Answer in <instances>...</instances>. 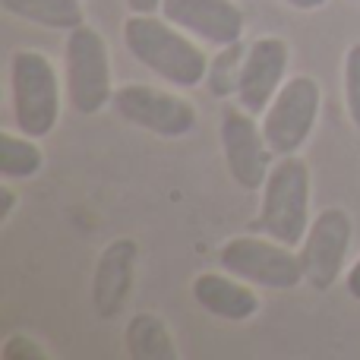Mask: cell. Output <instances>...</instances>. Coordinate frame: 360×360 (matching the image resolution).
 I'll return each mask as SVG.
<instances>
[{
	"mask_svg": "<svg viewBox=\"0 0 360 360\" xmlns=\"http://www.w3.org/2000/svg\"><path fill=\"white\" fill-rule=\"evenodd\" d=\"M124 41L146 70H152L158 79L174 89H196L209 76L202 48L165 16L158 19L155 13H133L124 22Z\"/></svg>",
	"mask_w": 360,
	"mask_h": 360,
	"instance_id": "cell-1",
	"label": "cell"
},
{
	"mask_svg": "<svg viewBox=\"0 0 360 360\" xmlns=\"http://www.w3.org/2000/svg\"><path fill=\"white\" fill-rule=\"evenodd\" d=\"M310 168L297 155H281L262 186L256 231L288 247L304 243L310 228Z\"/></svg>",
	"mask_w": 360,
	"mask_h": 360,
	"instance_id": "cell-2",
	"label": "cell"
},
{
	"mask_svg": "<svg viewBox=\"0 0 360 360\" xmlns=\"http://www.w3.org/2000/svg\"><path fill=\"white\" fill-rule=\"evenodd\" d=\"M10 95L16 130L32 139L54 133L60 120V79L41 51L19 48L10 57Z\"/></svg>",
	"mask_w": 360,
	"mask_h": 360,
	"instance_id": "cell-3",
	"label": "cell"
},
{
	"mask_svg": "<svg viewBox=\"0 0 360 360\" xmlns=\"http://www.w3.org/2000/svg\"><path fill=\"white\" fill-rule=\"evenodd\" d=\"M63 86L70 108L82 117H92L114 101L111 51L101 32L86 22L70 29L63 41Z\"/></svg>",
	"mask_w": 360,
	"mask_h": 360,
	"instance_id": "cell-4",
	"label": "cell"
},
{
	"mask_svg": "<svg viewBox=\"0 0 360 360\" xmlns=\"http://www.w3.org/2000/svg\"><path fill=\"white\" fill-rule=\"evenodd\" d=\"M221 269L231 275L250 281V285L269 288V291H294L304 285V262L288 243L278 240H262V237H231L218 253Z\"/></svg>",
	"mask_w": 360,
	"mask_h": 360,
	"instance_id": "cell-5",
	"label": "cell"
},
{
	"mask_svg": "<svg viewBox=\"0 0 360 360\" xmlns=\"http://www.w3.org/2000/svg\"><path fill=\"white\" fill-rule=\"evenodd\" d=\"M319 105H323V89L307 73L291 76L278 89V95L262 114V133L275 155H297V149L310 139L316 127Z\"/></svg>",
	"mask_w": 360,
	"mask_h": 360,
	"instance_id": "cell-6",
	"label": "cell"
},
{
	"mask_svg": "<svg viewBox=\"0 0 360 360\" xmlns=\"http://www.w3.org/2000/svg\"><path fill=\"white\" fill-rule=\"evenodd\" d=\"M114 111L127 124L162 139H177L196 127V108L174 92H162L146 82H127L114 89Z\"/></svg>",
	"mask_w": 360,
	"mask_h": 360,
	"instance_id": "cell-7",
	"label": "cell"
},
{
	"mask_svg": "<svg viewBox=\"0 0 360 360\" xmlns=\"http://www.w3.org/2000/svg\"><path fill=\"white\" fill-rule=\"evenodd\" d=\"M218 139H221L224 165L240 190L256 193L266 186L269 171H272V146H269L262 124H256V114L247 108H228L218 124Z\"/></svg>",
	"mask_w": 360,
	"mask_h": 360,
	"instance_id": "cell-8",
	"label": "cell"
},
{
	"mask_svg": "<svg viewBox=\"0 0 360 360\" xmlns=\"http://www.w3.org/2000/svg\"><path fill=\"white\" fill-rule=\"evenodd\" d=\"M354 237V221L342 205H329L310 221L300 247V262H304V278L313 291H329L345 272Z\"/></svg>",
	"mask_w": 360,
	"mask_h": 360,
	"instance_id": "cell-9",
	"label": "cell"
},
{
	"mask_svg": "<svg viewBox=\"0 0 360 360\" xmlns=\"http://www.w3.org/2000/svg\"><path fill=\"white\" fill-rule=\"evenodd\" d=\"M288 44L278 35H262L247 48L240 70V86H237V101L250 114H266L278 89L285 86L288 73Z\"/></svg>",
	"mask_w": 360,
	"mask_h": 360,
	"instance_id": "cell-10",
	"label": "cell"
},
{
	"mask_svg": "<svg viewBox=\"0 0 360 360\" xmlns=\"http://www.w3.org/2000/svg\"><path fill=\"white\" fill-rule=\"evenodd\" d=\"M162 16L212 48H228L243 38V10L234 0H165Z\"/></svg>",
	"mask_w": 360,
	"mask_h": 360,
	"instance_id": "cell-11",
	"label": "cell"
},
{
	"mask_svg": "<svg viewBox=\"0 0 360 360\" xmlns=\"http://www.w3.org/2000/svg\"><path fill=\"white\" fill-rule=\"evenodd\" d=\"M136 259L139 247L133 237H117L101 250L92 275V310L98 319H117L124 313L136 278Z\"/></svg>",
	"mask_w": 360,
	"mask_h": 360,
	"instance_id": "cell-12",
	"label": "cell"
},
{
	"mask_svg": "<svg viewBox=\"0 0 360 360\" xmlns=\"http://www.w3.org/2000/svg\"><path fill=\"white\" fill-rule=\"evenodd\" d=\"M193 300L202 307L205 313L228 323H243L259 310V297L253 294L250 281L237 278V275H218L205 272L193 278Z\"/></svg>",
	"mask_w": 360,
	"mask_h": 360,
	"instance_id": "cell-13",
	"label": "cell"
},
{
	"mask_svg": "<svg viewBox=\"0 0 360 360\" xmlns=\"http://www.w3.org/2000/svg\"><path fill=\"white\" fill-rule=\"evenodd\" d=\"M0 10L41 29L70 32L82 25V0H0Z\"/></svg>",
	"mask_w": 360,
	"mask_h": 360,
	"instance_id": "cell-14",
	"label": "cell"
},
{
	"mask_svg": "<svg viewBox=\"0 0 360 360\" xmlns=\"http://www.w3.org/2000/svg\"><path fill=\"white\" fill-rule=\"evenodd\" d=\"M127 351L136 360H174L177 345L155 313H136L127 326Z\"/></svg>",
	"mask_w": 360,
	"mask_h": 360,
	"instance_id": "cell-15",
	"label": "cell"
},
{
	"mask_svg": "<svg viewBox=\"0 0 360 360\" xmlns=\"http://www.w3.org/2000/svg\"><path fill=\"white\" fill-rule=\"evenodd\" d=\"M44 168V152L25 133H0V174L6 180H29Z\"/></svg>",
	"mask_w": 360,
	"mask_h": 360,
	"instance_id": "cell-16",
	"label": "cell"
},
{
	"mask_svg": "<svg viewBox=\"0 0 360 360\" xmlns=\"http://www.w3.org/2000/svg\"><path fill=\"white\" fill-rule=\"evenodd\" d=\"M243 57H247V48H243L240 41L228 44V48H221V54L215 57V63L209 67V76H205V82L212 86V92L218 95V98H224V95L234 92L237 95V86H240V70H243Z\"/></svg>",
	"mask_w": 360,
	"mask_h": 360,
	"instance_id": "cell-17",
	"label": "cell"
},
{
	"mask_svg": "<svg viewBox=\"0 0 360 360\" xmlns=\"http://www.w3.org/2000/svg\"><path fill=\"white\" fill-rule=\"evenodd\" d=\"M345 108L351 124L360 130V41L351 44L345 54Z\"/></svg>",
	"mask_w": 360,
	"mask_h": 360,
	"instance_id": "cell-18",
	"label": "cell"
},
{
	"mask_svg": "<svg viewBox=\"0 0 360 360\" xmlns=\"http://www.w3.org/2000/svg\"><path fill=\"white\" fill-rule=\"evenodd\" d=\"M0 221H6V218H13V209H16V193L10 190V186H0Z\"/></svg>",
	"mask_w": 360,
	"mask_h": 360,
	"instance_id": "cell-19",
	"label": "cell"
},
{
	"mask_svg": "<svg viewBox=\"0 0 360 360\" xmlns=\"http://www.w3.org/2000/svg\"><path fill=\"white\" fill-rule=\"evenodd\" d=\"M345 285H348V294H351V297H354L357 304H360V256H357L354 266L348 269V278H345Z\"/></svg>",
	"mask_w": 360,
	"mask_h": 360,
	"instance_id": "cell-20",
	"label": "cell"
},
{
	"mask_svg": "<svg viewBox=\"0 0 360 360\" xmlns=\"http://www.w3.org/2000/svg\"><path fill=\"white\" fill-rule=\"evenodd\" d=\"M165 0H127L130 13H162Z\"/></svg>",
	"mask_w": 360,
	"mask_h": 360,
	"instance_id": "cell-21",
	"label": "cell"
},
{
	"mask_svg": "<svg viewBox=\"0 0 360 360\" xmlns=\"http://www.w3.org/2000/svg\"><path fill=\"white\" fill-rule=\"evenodd\" d=\"M288 6H294V10H304V13H313V10H323L329 0H285Z\"/></svg>",
	"mask_w": 360,
	"mask_h": 360,
	"instance_id": "cell-22",
	"label": "cell"
},
{
	"mask_svg": "<svg viewBox=\"0 0 360 360\" xmlns=\"http://www.w3.org/2000/svg\"><path fill=\"white\" fill-rule=\"evenodd\" d=\"M354 4H360V0H354Z\"/></svg>",
	"mask_w": 360,
	"mask_h": 360,
	"instance_id": "cell-23",
	"label": "cell"
}]
</instances>
